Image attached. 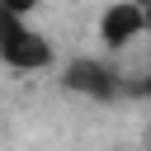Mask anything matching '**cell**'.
<instances>
[{
  "instance_id": "5",
  "label": "cell",
  "mask_w": 151,
  "mask_h": 151,
  "mask_svg": "<svg viewBox=\"0 0 151 151\" xmlns=\"http://www.w3.org/2000/svg\"><path fill=\"white\" fill-rule=\"evenodd\" d=\"M137 5V14H142V28H146V38H151V0H132Z\"/></svg>"
},
{
  "instance_id": "2",
  "label": "cell",
  "mask_w": 151,
  "mask_h": 151,
  "mask_svg": "<svg viewBox=\"0 0 151 151\" xmlns=\"http://www.w3.org/2000/svg\"><path fill=\"white\" fill-rule=\"evenodd\" d=\"M94 38H99V47H104L109 57H118V52L137 47V42L146 38V28H142V14H137V5H132V0H109V5L99 9Z\"/></svg>"
},
{
  "instance_id": "4",
  "label": "cell",
  "mask_w": 151,
  "mask_h": 151,
  "mask_svg": "<svg viewBox=\"0 0 151 151\" xmlns=\"http://www.w3.org/2000/svg\"><path fill=\"white\" fill-rule=\"evenodd\" d=\"M42 9V0H0V14H14V19H33Z\"/></svg>"
},
{
  "instance_id": "1",
  "label": "cell",
  "mask_w": 151,
  "mask_h": 151,
  "mask_svg": "<svg viewBox=\"0 0 151 151\" xmlns=\"http://www.w3.org/2000/svg\"><path fill=\"white\" fill-rule=\"evenodd\" d=\"M0 66L19 71V76H47L57 66V42L33 19L0 14Z\"/></svg>"
},
{
  "instance_id": "3",
  "label": "cell",
  "mask_w": 151,
  "mask_h": 151,
  "mask_svg": "<svg viewBox=\"0 0 151 151\" xmlns=\"http://www.w3.org/2000/svg\"><path fill=\"white\" fill-rule=\"evenodd\" d=\"M66 90L90 94V99H113L123 90V80H118V66L109 57H80L66 66Z\"/></svg>"
},
{
  "instance_id": "6",
  "label": "cell",
  "mask_w": 151,
  "mask_h": 151,
  "mask_svg": "<svg viewBox=\"0 0 151 151\" xmlns=\"http://www.w3.org/2000/svg\"><path fill=\"white\" fill-rule=\"evenodd\" d=\"M132 90H137V94H146V99H151V71H146V76H142V80H132Z\"/></svg>"
}]
</instances>
